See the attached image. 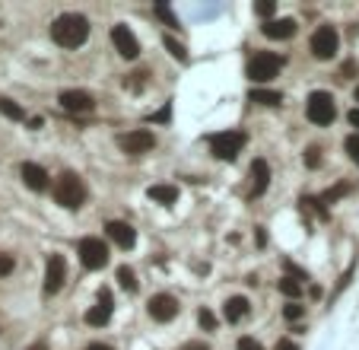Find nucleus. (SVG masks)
Returning <instances> with one entry per match:
<instances>
[{"label":"nucleus","instance_id":"obj_1","mask_svg":"<svg viewBox=\"0 0 359 350\" xmlns=\"http://www.w3.org/2000/svg\"><path fill=\"white\" fill-rule=\"evenodd\" d=\"M51 39L61 48H80L89 39V19L80 17V13H64V17H58L54 25H51Z\"/></svg>","mask_w":359,"mask_h":350},{"label":"nucleus","instance_id":"obj_2","mask_svg":"<svg viewBox=\"0 0 359 350\" xmlns=\"http://www.w3.org/2000/svg\"><path fill=\"white\" fill-rule=\"evenodd\" d=\"M54 200H58L61 207H67V210L83 207V200H86V185H83V178H80L76 172L58 175V182H54Z\"/></svg>","mask_w":359,"mask_h":350},{"label":"nucleus","instance_id":"obj_3","mask_svg":"<svg viewBox=\"0 0 359 350\" xmlns=\"http://www.w3.org/2000/svg\"><path fill=\"white\" fill-rule=\"evenodd\" d=\"M305 115H309L312 125H331L337 118V105H334V96L325 90H315L305 102Z\"/></svg>","mask_w":359,"mask_h":350},{"label":"nucleus","instance_id":"obj_4","mask_svg":"<svg viewBox=\"0 0 359 350\" xmlns=\"http://www.w3.org/2000/svg\"><path fill=\"white\" fill-rule=\"evenodd\" d=\"M245 147V134L242 131H223V134H213L210 137V153L217 159H226V163H232Z\"/></svg>","mask_w":359,"mask_h":350},{"label":"nucleus","instance_id":"obj_5","mask_svg":"<svg viewBox=\"0 0 359 350\" xmlns=\"http://www.w3.org/2000/svg\"><path fill=\"white\" fill-rule=\"evenodd\" d=\"M280 64H283V61L276 58L274 51H258V54L248 61V80L268 83V80H274V76L280 74Z\"/></svg>","mask_w":359,"mask_h":350},{"label":"nucleus","instance_id":"obj_6","mask_svg":"<svg viewBox=\"0 0 359 350\" xmlns=\"http://www.w3.org/2000/svg\"><path fill=\"white\" fill-rule=\"evenodd\" d=\"M340 48V35H337L334 25H318L315 35H312V54L318 61H331Z\"/></svg>","mask_w":359,"mask_h":350},{"label":"nucleus","instance_id":"obj_7","mask_svg":"<svg viewBox=\"0 0 359 350\" xmlns=\"http://www.w3.org/2000/svg\"><path fill=\"white\" fill-rule=\"evenodd\" d=\"M80 261H83V267H89V271L105 267L109 265V249H105V242L96 239V236H86V239L80 242Z\"/></svg>","mask_w":359,"mask_h":350},{"label":"nucleus","instance_id":"obj_8","mask_svg":"<svg viewBox=\"0 0 359 350\" xmlns=\"http://www.w3.org/2000/svg\"><path fill=\"white\" fill-rule=\"evenodd\" d=\"M118 147L127 153V156H143L156 147V137L150 131H131V134H121L118 137Z\"/></svg>","mask_w":359,"mask_h":350},{"label":"nucleus","instance_id":"obj_9","mask_svg":"<svg viewBox=\"0 0 359 350\" xmlns=\"http://www.w3.org/2000/svg\"><path fill=\"white\" fill-rule=\"evenodd\" d=\"M64 280H67V261H64V255H51L48 258V267H45V293H58L61 287H64Z\"/></svg>","mask_w":359,"mask_h":350},{"label":"nucleus","instance_id":"obj_10","mask_svg":"<svg viewBox=\"0 0 359 350\" xmlns=\"http://www.w3.org/2000/svg\"><path fill=\"white\" fill-rule=\"evenodd\" d=\"M111 45H115L118 54L127 61H134L137 54H140V42L134 39V32H131L127 25H115V29H111Z\"/></svg>","mask_w":359,"mask_h":350},{"label":"nucleus","instance_id":"obj_11","mask_svg":"<svg viewBox=\"0 0 359 350\" xmlns=\"http://www.w3.org/2000/svg\"><path fill=\"white\" fill-rule=\"evenodd\" d=\"M150 318L153 322H172V318L178 316V300L175 296H168V293H159V296H153L150 300Z\"/></svg>","mask_w":359,"mask_h":350},{"label":"nucleus","instance_id":"obj_12","mask_svg":"<svg viewBox=\"0 0 359 350\" xmlns=\"http://www.w3.org/2000/svg\"><path fill=\"white\" fill-rule=\"evenodd\" d=\"M111 309H115V302H111V293L109 290H99V300H96V306L86 312V322L89 325H105L111 318Z\"/></svg>","mask_w":359,"mask_h":350},{"label":"nucleus","instance_id":"obj_13","mask_svg":"<svg viewBox=\"0 0 359 350\" xmlns=\"http://www.w3.org/2000/svg\"><path fill=\"white\" fill-rule=\"evenodd\" d=\"M61 105L67 112H92V96L89 92H83V90H64L61 92Z\"/></svg>","mask_w":359,"mask_h":350},{"label":"nucleus","instance_id":"obj_14","mask_svg":"<svg viewBox=\"0 0 359 350\" xmlns=\"http://www.w3.org/2000/svg\"><path fill=\"white\" fill-rule=\"evenodd\" d=\"M105 233H109V239H111V242H118L121 249H131V245H134V242H137L134 226L121 223V220H111V223L105 226Z\"/></svg>","mask_w":359,"mask_h":350},{"label":"nucleus","instance_id":"obj_15","mask_svg":"<svg viewBox=\"0 0 359 350\" xmlns=\"http://www.w3.org/2000/svg\"><path fill=\"white\" fill-rule=\"evenodd\" d=\"M296 19H290V17H283V19H270V23H264L261 25V32L268 35V39H292L296 35Z\"/></svg>","mask_w":359,"mask_h":350},{"label":"nucleus","instance_id":"obj_16","mask_svg":"<svg viewBox=\"0 0 359 350\" xmlns=\"http://www.w3.org/2000/svg\"><path fill=\"white\" fill-rule=\"evenodd\" d=\"M23 182L32 188V192H45L48 188V172H45L42 166H35V163H23Z\"/></svg>","mask_w":359,"mask_h":350},{"label":"nucleus","instance_id":"obj_17","mask_svg":"<svg viewBox=\"0 0 359 350\" xmlns=\"http://www.w3.org/2000/svg\"><path fill=\"white\" fill-rule=\"evenodd\" d=\"M270 185V166L264 159H254L251 163V194H264Z\"/></svg>","mask_w":359,"mask_h":350},{"label":"nucleus","instance_id":"obj_18","mask_svg":"<svg viewBox=\"0 0 359 350\" xmlns=\"http://www.w3.org/2000/svg\"><path fill=\"white\" fill-rule=\"evenodd\" d=\"M223 316H226V322H242V318L248 316V300H245V296H232V300H226Z\"/></svg>","mask_w":359,"mask_h":350},{"label":"nucleus","instance_id":"obj_19","mask_svg":"<svg viewBox=\"0 0 359 350\" xmlns=\"http://www.w3.org/2000/svg\"><path fill=\"white\" fill-rule=\"evenodd\" d=\"M146 194H150V200H156V204H175V200H178V188H175V185H153Z\"/></svg>","mask_w":359,"mask_h":350},{"label":"nucleus","instance_id":"obj_20","mask_svg":"<svg viewBox=\"0 0 359 350\" xmlns=\"http://www.w3.org/2000/svg\"><path fill=\"white\" fill-rule=\"evenodd\" d=\"M251 102L274 109V105H280V102H283V96H280V92H274V90H251Z\"/></svg>","mask_w":359,"mask_h":350},{"label":"nucleus","instance_id":"obj_21","mask_svg":"<svg viewBox=\"0 0 359 350\" xmlns=\"http://www.w3.org/2000/svg\"><path fill=\"white\" fill-rule=\"evenodd\" d=\"M280 293H283V296H290V300H296V296H299L302 293V284L299 280H296V277H280Z\"/></svg>","mask_w":359,"mask_h":350},{"label":"nucleus","instance_id":"obj_22","mask_svg":"<svg viewBox=\"0 0 359 350\" xmlns=\"http://www.w3.org/2000/svg\"><path fill=\"white\" fill-rule=\"evenodd\" d=\"M118 284L124 287L127 293H134V290H137V277H134V271L121 265V267H118Z\"/></svg>","mask_w":359,"mask_h":350},{"label":"nucleus","instance_id":"obj_23","mask_svg":"<svg viewBox=\"0 0 359 350\" xmlns=\"http://www.w3.org/2000/svg\"><path fill=\"white\" fill-rule=\"evenodd\" d=\"M0 112H3L7 118H13V121H23V118H25V112L19 109L17 102H13V99H3V96H0Z\"/></svg>","mask_w":359,"mask_h":350},{"label":"nucleus","instance_id":"obj_24","mask_svg":"<svg viewBox=\"0 0 359 350\" xmlns=\"http://www.w3.org/2000/svg\"><path fill=\"white\" fill-rule=\"evenodd\" d=\"M166 48H168V54L172 58H178V61H188V51H184V45H178L172 35H166Z\"/></svg>","mask_w":359,"mask_h":350},{"label":"nucleus","instance_id":"obj_25","mask_svg":"<svg viewBox=\"0 0 359 350\" xmlns=\"http://www.w3.org/2000/svg\"><path fill=\"white\" fill-rule=\"evenodd\" d=\"M274 10H276V3H274V0H261V3H254V13H258V17H264V23H270V17H274Z\"/></svg>","mask_w":359,"mask_h":350},{"label":"nucleus","instance_id":"obj_26","mask_svg":"<svg viewBox=\"0 0 359 350\" xmlns=\"http://www.w3.org/2000/svg\"><path fill=\"white\" fill-rule=\"evenodd\" d=\"M343 147H347V153H350V159L359 166V134H350L347 141H343Z\"/></svg>","mask_w":359,"mask_h":350},{"label":"nucleus","instance_id":"obj_27","mask_svg":"<svg viewBox=\"0 0 359 350\" xmlns=\"http://www.w3.org/2000/svg\"><path fill=\"white\" fill-rule=\"evenodd\" d=\"M305 166L309 169L321 166V150H318V147H309V150H305Z\"/></svg>","mask_w":359,"mask_h":350},{"label":"nucleus","instance_id":"obj_28","mask_svg":"<svg viewBox=\"0 0 359 350\" xmlns=\"http://www.w3.org/2000/svg\"><path fill=\"white\" fill-rule=\"evenodd\" d=\"M283 316L290 318V322H296V318H302V316H305V306H299V302H290V306L283 309Z\"/></svg>","mask_w":359,"mask_h":350},{"label":"nucleus","instance_id":"obj_29","mask_svg":"<svg viewBox=\"0 0 359 350\" xmlns=\"http://www.w3.org/2000/svg\"><path fill=\"white\" fill-rule=\"evenodd\" d=\"M347 192H350V185H337L334 192H327L325 198H321V204H334V200L340 198V194H347Z\"/></svg>","mask_w":359,"mask_h":350},{"label":"nucleus","instance_id":"obj_30","mask_svg":"<svg viewBox=\"0 0 359 350\" xmlns=\"http://www.w3.org/2000/svg\"><path fill=\"white\" fill-rule=\"evenodd\" d=\"M197 318H201V325L207 328V331H213V328H217V318H213V312H207V309H201V316H197Z\"/></svg>","mask_w":359,"mask_h":350},{"label":"nucleus","instance_id":"obj_31","mask_svg":"<svg viewBox=\"0 0 359 350\" xmlns=\"http://www.w3.org/2000/svg\"><path fill=\"white\" fill-rule=\"evenodd\" d=\"M156 17H159V19H166L168 25H178V19L172 17V10H168V7H156Z\"/></svg>","mask_w":359,"mask_h":350},{"label":"nucleus","instance_id":"obj_32","mask_svg":"<svg viewBox=\"0 0 359 350\" xmlns=\"http://www.w3.org/2000/svg\"><path fill=\"white\" fill-rule=\"evenodd\" d=\"M13 271V258L10 255H0V277H7Z\"/></svg>","mask_w":359,"mask_h":350},{"label":"nucleus","instance_id":"obj_33","mask_svg":"<svg viewBox=\"0 0 359 350\" xmlns=\"http://www.w3.org/2000/svg\"><path fill=\"white\" fill-rule=\"evenodd\" d=\"M239 350H264V347H261L254 338H242V341H239Z\"/></svg>","mask_w":359,"mask_h":350},{"label":"nucleus","instance_id":"obj_34","mask_svg":"<svg viewBox=\"0 0 359 350\" xmlns=\"http://www.w3.org/2000/svg\"><path fill=\"white\" fill-rule=\"evenodd\" d=\"M168 115H172V105L166 102V105H162V109H159L156 115H153V121H168Z\"/></svg>","mask_w":359,"mask_h":350},{"label":"nucleus","instance_id":"obj_35","mask_svg":"<svg viewBox=\"0 0 359 350\" xmlns=\"http://www.w3.org/2000/svg\"><path fill=\"white\" fill-rule=\"evenodd\" d=\"M276 350H299L292 341H276Z\"/></svg>","mask_w":359,"mask_h":350},{"label":"nucleus","instance_id":"obj_36","mask_svg":"<svg viewBox=\"0 0 359 350\" xmlns=\"http://www.w3.org/2000/svg\"><path fill=\"white\" fill-rule=\"evenodd\" d=\"M347 118H350V125H353V127H359V109H353Z\"/></svg>","mask_w":359,"mask_h":350},{"label":"nucleus","instance_id":"obj_37","mask_svg":"<svg viewBox=\"0 0 359 350\" xmlns=\"http://www.w3.org/2000/svg\"><path fill=\"white\" fill-rule=\"evenodd\" d=\"M86 350H111V347H105V344H89Z\"/></svg>","mask_w":359,"mask_h":350},{"label":"nucleus","instance_id":"obj_38","mask_svg":"<svg viewBox=\"0 0 359 350\" xmlns=\"http://www.w3.org/2000/svg\"><path fill=\"white\" fill-rule=\"evenodd\" d=\"M356 102H359V90H356Z\"/></svg>","mask_w":359,"mask_h":350}]
</instances>
